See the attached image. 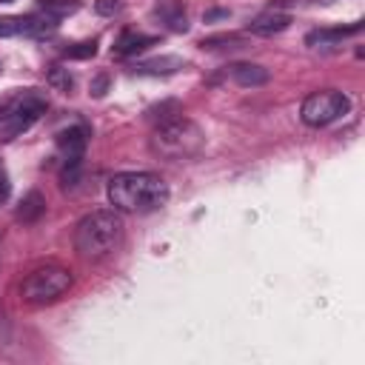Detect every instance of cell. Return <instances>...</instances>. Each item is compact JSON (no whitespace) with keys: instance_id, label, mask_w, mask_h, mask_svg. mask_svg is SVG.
<instances>
[{"instance_id":"1","label":"cell","mask_w":365,"mask_h":365,"mask_svg":"<svg viewBox=\"0 0 365 365\" xmlns=\"http://www.w3.org/2000/svg\"><path fill=\"white\" fill-rule=\"evenodd\" d=\"M168 182L151 171H123L108 180V202L117 211L148 214L168 202Z\"/></svg>"},{"instance_id":"2","label":"cell","mask_w":365,"mask_h":365,"mask_svg":"<svg viewBox=\"0 0 365 365\" xmlns=\"http://www.w3.org/2000/svg\"><path fill=\"white\" fill-rule=\"evenodd\" d=\"M123 237V220L117 208H97L86 214L74 228V248L86 259L106 257Z\"/></svg>"},{"instance_id":"3","label":"cell","mask_w":365,"mask_h":365,"mask_svg":"<svg viewBox=\"0 0 365 365\" xmlns=\"http://www.w3.org/2000/svg\"><path fill=\"white\" fill-rule=\"evenodd\" d=\"M202 145H205L202 128L194 120L182 117V114H177V117H171L165 123H157V128L151 131V151L160 160H174V163L177 160H188Z\"/></svg>"},{"instance_id":"4","label":"cell","mask_w":365,"mask_h":365,"mask_svg":"<svg viewBox=\"0 0 365 365\" xmlns=\"http://www.w3.org/2000/svg\"><path fill=\"white\" fill-rule=\"evenodd\" d=\"M48 108V97L40 88H23L0 106V143H9L29 131Z\"/></svg>"},{"instance_id":"5","label":"cell","mask_w":365,"mask_h":365,"mask_svg":"<svg viewBox=\"0 0 365 365\" xmlns=\"http://www.w3.org/2000/svg\"><path fill=\"white\" fill-rule=\"evenodd\" d=\"M74 277L68 268L63 265H46V268H34L23 282H20V297L26 302H54L57 297H63L71 288Z\"/></svg>"},{"instance_id":"6","label":"cell","mask_w":365,"mask_h":365,"mask_svg":"<svg viewBox=\"0 0 365 365\" xmlns=\"http://www.w3.org/2000/svg\"><path fill=\"white\" fill-rule=\"evenodd\" d=\"M348 108H351V100H348L342 91H336V88H322V91H314V94L305 97L299 117H302L305 125L322 128V125H331L334 120L345 117Z\"/></svg>"},{"instance_id":"7","label":"cell","mask_w":365,"mask_h":365,"mask_svg":"<svg viewBox=\"0 0 365 365\" xmlns=\"http://www.w3.org/2000/svg\"><path fill=\"white\" fill-rule=\"evenodd\" d=\"M86 145H88V128L86 125H68L57 134V151H60L68 171H77V165L86 154Z\"/></svg>"},{"instance_id":"8","label":"cell","mask_w":365,"mask_h":365,"mask_svg":"<svg viewBox=\"0 0 365 365\" xmlns=\"http://www.w3.org/2000/svg\"><path fill=\"white\" fill-rule=\"evenodd\" d=\"M291 26V14L279 11V9H268L262 14H257L251 23H248V31L251 34H259V37H271V34H279Z\"/></svg>"},{"instance_id":"9","label":"cell","mask_w":365,"mask_h":365,"mask_svg":"<svg viewBox=\"0 0 365 365\" xmlns=\"http://www.w3.org/2000/svg\"><path fill=\"white\" fill-rule=\"evenodd\" d=\"M151 17H154V20H160V23H163L165 29H171V31H188V17H185L182 3L163 0V3H157V6H154Z\"/></svg>"},{"instance_id":"10","label":"cell","mask_w":365,"mask_h":365,"mask_svg":"<svg viewBox=\"0 0 365 365\" xmlns=\"http://www.w3.org/2000/svg\"><path fill=\"white\" fill-rule=\"evenodd\" d=\"M359 29H362L359 23H354V26H348V29H342V26H334V29H314V31L305 34V46H311V48H328V46H336V43H342L345 37L356 34Z\"/></svg>"},{"instance_id":"11","label":"cell","mask_w":365,"mask_h":365,"mask_svg":"<svg viewBox=\"0 0 365 365\" xmlns=\"http://www.w3.org/2000/svg\"><path fill=\"white\" fill-rule=\"evenodd\" d=\"M228 74L242 88H257V86L268 83V68L259 63H234V66H228Z\"/></svg>"},{"instance_id":"12","label":"cell","mask_w":365,"mask_h":365,"mask_svg":"<svg viewBox=\"0 0 365 365\" xmlns=\"http://www.w3.org/2000/svg\"><path fill=\"white\" fill-rule=\"evenodd\" d=\"M46 214V197L40 194V191H29L23 200H20V205H17V222H23V225H31V222H37L40 217Z\"/></svg>"},{"instance_id":"13","label":"cell","mask_w":365,"mask_h":365,"mask_svg":"<svg viewBox=\"0 0 365 365\" xmlns=\"http://www.w3.org/2000/svg\"><path fill=\"white\" fill-rule=\"evenodd\" d=\"M154 43H157V37L137 34V31H123L117 37V43H114V54L117 57H131V54H137V51H143V48H148Z\"/></svg>"},{"instance_id":"14","label":"cell","mask_w":365,"mask_h":365,"mask_svg":"<svg viewBox=\"0 0 365 365\" xmlns=\"http://www.w3.org/2000/svg\"><path fill=\"white\" fill-rule=\"evenodd\" d=\"M185 63L180 60V57H174V54H165V57H154V60H143V63H137L134 66V71L137 74H174V71H180Z\"/></svg>"},{"instance_id":"15","label":"cell","mask_w":365,"mask_h":365,"mask_svg":"<svg viewBox=\"0 0 365 365\" xmlns=\"http://www.w3.org/2000/svg\"><path fill=\"white\" fill-rule=\"evenodd\" d=\"M37 6H40L43 14L60 20V17H66V14H74V11L80 9V0H37Z\"/></svg>"},{"instance_id":"16","label":"cell","mask_w":365,"mask_h":365,"mask_svg":"<svg viewBox=\"0 0 365 365\" xmlns=\"http://www.w3.org/2000/svg\"><path fill=\"white\" fill-rule=\"evenodd\" d=\"M48 86L68 94V91L74 88V74H71L68 68H63V66H51V68H48Z\"/></svg>"},{"instance_id":"17","label":"cell","mask_w":365,"mask_h":365,"mask_svg":"<svg viewBox=\"0 0 365 365\" xmlns=\"http://www.w3.org/2000/svg\"><path fill=\"white\" fill-rule=\"evenodd\" d=\"M245 40L240 34H214V37H205L200 40V48H240Z\"/></svg>"},{"instance_id":"18","label":"cell","mask_w":365,"mask_h":365,"mask_svg":"<svg viewBox=\"0 0 365 365\" xmlns=\"http://www.w3.org/2000/svg\"><path fill=\"white\" fill-rule=\"evenodd\" d=\"M94 54H97V40H83V43H74V46L63 48V57H68V60H86V57H94Z\"/></svg>"},{"instance_id":"19","label":"cell","mask_w":365,"mask_h":365,"mask_svg":"<svg viewBox=\"0 0 365 365\" xmlns=\"http://www.w3.org/2000/svg\"><path fill=\"white\" fill-rule=\"evenodd\" d=\"M26 34V17H0V37Z\"/></svg>"},{"instance_id":"20","label":"cell","mask_w":365,"mask_h":365,"mask_svg":"<svg viewBox=\"0 0 365 365\" xmlns=\"http://www.w3.org/2000/svg\"><path fill=\"white\" fill-rule=\"evenodd\" d=\"M94 11L103 14V17H114L123 11V0H97L94 3Z\"/></svg>"},{"instance_id":"21","label":"cell","mask_w":365,"mask_h":365,"mask_svg":"<svg viewBox=\"0 0 365 365\" xmlns=\"http://www.w3.org/2000/svg\"><path fill=\"white\" fill-rule=\"evenodd\" d=\"M11 194V182H9V174H6V165L0 163V202H6Z\"/></svg>"},{"instance_id":"22","label":"cell","mask_w":365,"mask_h":365,"mask_svg":"<svg viewBox=\"0 0 365 365\" xmlns=\"http://www.w3.org/2000/svg\"><path fill=\"white\" fill-rule=\"evenodd\" d=\"M106 88H108V77H106V74L94 77V83H91V94H94V97H103Z\"/></svg>"},{"instance_id":"23","label":"cell","mask_w":365,"mask_h":365,"mask_svg":"<svg viewBox=\"0 0 365 365\" xmlns=\"http://www.w3.org/2000/svg\"><path fill=\"white\" fill-rule=\"evenodd\" d=\"M9 339V325H6V317L0 314V345Z\"/></svg>"},{"instance_id":"24","label":"cell","mask_w":365,"mask_h":365,"mask_svg":"<svg viewBox=\"0 0 365 365\" xmlns=\"http://www.w3.org/2000/svg\"><path fill=\"white\" fill-rule=\"evenodd\" d=\"M220 17H228V11L225 9H217V11H208L205 14V20H220Z\"/></svg>"},{"instance_id":"25","label":"cell","mask_w":365,"mask_h":365,"mask_svg":"<svg viewBox=\"0 0 365 365\" xmlns=\"http://www.w3.org/2000/svg\"><path fill=\"white\" fill-rule=\"evenodd\" d=\"M0 3H11V0H0Z\"/></svg>"}]
</instances>
